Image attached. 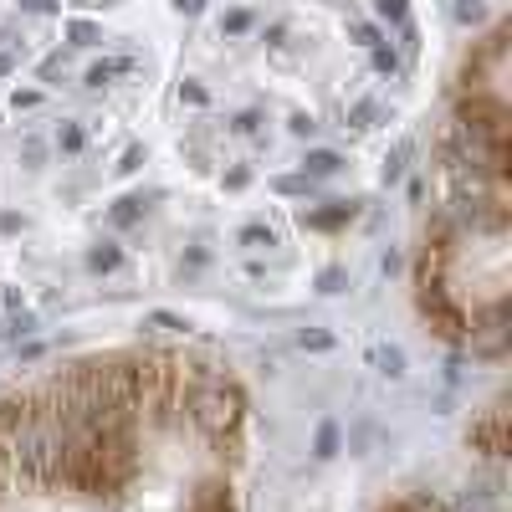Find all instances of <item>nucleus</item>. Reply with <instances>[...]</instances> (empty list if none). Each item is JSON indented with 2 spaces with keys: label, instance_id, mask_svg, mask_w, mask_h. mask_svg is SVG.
I'll return each instance as SVG.
<instances>
[{
  "label": "nucleus",
  "instance_id": "obj_13",
  "mask_svg": "<svg viewBox=\"0 0 512 512\" xmlns=\"http://www.w3.org/2000/svg\"><path fill=\"white\" fill-rule=\"evenodd\" d=\"M67 36H72V47H98V41H103V31H98L93 21H72Z\"/></svg>",
  "mask_w": 512,
  "mask_h": 512
},
{
  "label": "nucleus",
  "instance_id": "obj_31",
  "mask_svg": "<svg viewBox=\"0 0 512 512\" xmlns=\"http://www.w3.org/2000/svg\"><path fill=\"white\" fill-rule=\"evenodd\" d=\"M297 344H303V349H328L333 338H328V333H303V338H297Z\"/></svg>",
  "mask_w": 512,
  "mask_h": 512
},
{
  "label": "nucleus",
  "instance_id": "obj_23",
  "mask_svg": "<svg viewBox=\"0 0 512 512\" xmlns=\"http://www.w3.org/2000/svg\"><path fill=\"white\" fill-rule=\"evenodd\" d=\"M241 241H246V246H277V236H272L267 226H246V231H241Z\"/></svg>",
  "mask_w": 512,
  "mask_h": 512
},
{
  "label": "nucleus",
  "instance_id": "obj_30",
  "mask_svg": "<svg viewBox=\"0 0 512 512\" xmlns=\"http://www.w3.org/2000/svg\"><path fill=\"white\" fill-rule=\"evenodd\" d=\"M251 185V169H231V175H226V190H246Z\"/></svg>",
  "mask_w": 512,
  "mask_h": 512
},
{
  "label": "nucleus",
  "instance_id": "obj_29",
  "mask_svg": "<svg viewBox=\"0 0 512 512\" xmlns=\"http://www.w3.org/2000/svg\"><path fill=\"white\" fill-rule=\"evenodd\" d=\"M287 128H292V134H297V139H308V134H313V118H308V113H297V118H292Z\"/></svg>",
  "mask_w": 512,
  "mask_h": 512
},
{
  "label": "nucleus",
  "instance_id": "obj_8",
  "mask_svg": "<svg viewBox=\"0 0 512 512\" xmlns=\"http://www.w3.org/2000/svg\"><path fill=\"white\" fill-rule=\"evenodd\" d=\"M123 72H134V57H108V62L88 67V88H103V82H113V77H123Z\"/></svg>",
  "mask_w": 512,
  "mask_h": 512
},
{
  "label": "nucleus",
  "instance_id": "obj_11",
  "mask_svg": "<svg viewBox=\"0 0 512 512\" xmlns=\"http://www.w3.org/2000/svg\"><path fill=\"white\" fill-rule=\"evenodd\" d=\"M139 216H144V200H139V195H128V200L113 205V226H134Z\"/></svg>",
  "mask_w": 512,
  "mask_h": 512
},
{
  "label": "nucleus",
  "instance_id": "obj_28",
  "mask_svg": "<svg viewBox=\"0 0 512 512\" xmlns=\"http://www.w3.org/2000/svg\"><path fill=\"white\" fill-rule=\"evenodd\" d=\"M318 287H323V292H338V287H344V272H338V267H328V272L318 277Z\"/></svg>",
  "mask_w": 512,
  "mask_h": 512
},
{
  "label": "nucleus",
  "instance_id": "obj_24",
  "mask_svg": "<svg viewBox=\"0 0 512 512\" xmlns=\"http://www.w3.org/2000/svg\"><path fill=\"white\" fill-rule=\"evenodd\" d=\"M149 328H164V333H180V328H190L185 318H175V313H149Z\"/></svg>",
  "mask_w": 512,
  "mask_h": 512
},
{
  "label": "nucleus",
  "instance_id": "obj_17",
  "mask_svg": "<svg viewBox=\"0 0 512 512\" xmlns=\"http://www.w3.org/2000/svg\"><path fill=\"white\" fill-rule=\"evenodd\" d=\"M241 31H251V11H226L221 16V36H241Z\"/></svg>",
  "mask_w": 512,
  "mask_h": 512
},
{
  "label": "nucleus",
  "instance_id": "obj_32",
  "mask_svg": "<svg viewBox=\"0 0 512 512\" xmlns=\"http://www.w3.org/2000/svg\"><path fill=\"white\" fill-rule=\"evenodd\" d=\"M139 164H144V149H128V154H123V164H118V169H123V175H134V169H139Z\"/></svg>",
  "mask_w": 512,
  "mask_h": 512
},
{
  "label": "nucleus",
  "instance_id": "obj_25",
  "mask_svg": "<svg viewBox=\"0 0 512 512\" xmlns=\"http://www.w3.org/2000/svg\"><path fill=\"white\" fill-rule=\"evenodd\" d=\"M180 98H185V103H195V108H205V103H210V93L200 88V82H185V88H180Z\"/></svg>",
  "mask_w": 512,
  "mask_h": 512
},
{
  "label": "nucleus",
  "instance_id": "obj_33",
  "mask_svg": "<svg viewBox=\"0 0 512 512\" xmlns=\"http://www.w3.org/2000/svg\"><path fill=\"white\" fill-rule=\"evenodd\" d=\"M175 11H180V16H200L205 0H175Z\"/></svg>",
  "mask_w": 512,
  "mask_h": 512
},
{
  "label": "nucleus",
  "instance_id": "obj_18",
  "mask_svg": "<svg viewBox=\"0 0 512 512\" xmlns=\"http://www.w3.org/2000/svg\"><path fill=\"white\" fill-rule=\"evenodd\" d=\"M482 16H487L482 0H456V21H461V26H477Z\"/></svg>",
  "mask_w": 512,
  "mask_h": 512
},
{
  "label": "nucleus",
  "instance_id": "obj_37",
  "mask_svg": "<svg viewBox=\"0 0 512 512\" xmlns=\"http://www.w3.org/2000/svg\"><path fill=\"white\" fill-rule=\"evenodd\" d=\"M384 512H410V507H405V502H390V507H384Z\"/></svg>",
  "mask_w": 512,
  "mask_h": 512
},
{
  "label": "nucleus",
  "instance_id": "obj_14",
  "mask_svg": "<svg viewBox=\"0 0 512 512\" xmlns=\"http://www.w3.org/2000/svg\"><path fill=\"white\" fill-rule=\"evenodd\" d=\"M272 190H277V195H308V190H313V180H308V175H277V180H272Z\"/></svg>",
  "mask_w": 512,
  "mask_h": 512
},
{
  "label": "nucleus",
  "instance_id": "obj_35",
  "mask_svg": "<svg viewBox=\"0 0 512 512\" xmlns=\"http://www.w3.org/2000/svg\"><path fill=\"white\" fill-rule=\"evenodd\" d=\"M466 512H492V502H487V497H472V492H466Z\"/></svg>",
  "mask_w": 512,
  "mask_h": 512
},
{
  "label": "nucleus",
  "instance_id": "obj_5",
  "mask_svg": "<svg viewBox=\"0 0 512 512\" xmlns=\"http://www.w3.org/2000/svg\"><path fill=\"white\" fill-rule=\"evenodd\" d=\"M354 216H359V205H354V200H338V205H328V210H308L303 226H313V231H338V226H349Z\"/></svg>",
  "mask_w": 512,
  "mask_h": 512
},
{
  "label": "nucleus",
  "instance_id": "obj_1",
  "mask_svg": "<svg viewBox=\"0 0 512 512\" xmlns=\"http://www.w3.org/2000/svg\"><path fill=\"white\" fill-rule=\"evenodd\" d=\"M185 415L195 420V431H200L205 441H216V436H241L246 395H241V384L226 379V374L190 369V379H185Z\"/></svg>",
  "mask_w": 512,
  "mask_h": 512
},
{
  "label": "nucleus",
  "instance_id": "obj_2",
  "mask_svg": "<svg viewBox=\"0 0 512 512\" xmlns=\"http://www.w3.org/2000/svg\"><path fill=\"white\" fill-rule=\"evenodd\" d=\"M415 303H420V313L431 318V328L441 338H451V344H461V338H466V308L451 297L446 282H415Z\"/></svg>",
  "mask_w": 512,
  "mask_h": 512
},
{
  "label": "nucleus",
  "instance_id": "obj_27",
  "mask_svg": "<svg viewBox=\"0 0 512 512\" xmlns=\"http://www.w3.org/2000/svg\"><path fill=\"white\" fill-rule=\"evenodd\" d=\"M354 41H359V47H379V31L364 26V21H354Z\"/></svg>",
  "mask_w": 512,
  "mask_h": 512
},
{
  "label": "nucleus",
  "instance_id": "obj_36",
  "mask_svg": "<svg viewBox=\"0 0 512 512\" xmlns=\"http://www.w3.org/2000/svg\"><path fill=\"white\" fill-rule=\"evenodd\" d=\"M72 6H82V11H93V6H113V0H72Z\"/></svg>",
  "mask_w": 512,
  "mask_h": 512
},
{
  "label": "nucleus",
  "instance_id": "obj_21",
  "mask_svg": "<svg viewBox=\"0 0 512 512\" xmlns=\"http://www.w3.org/2000/svg\"><path fill=\"white\" fill-rule=\"evenodd\" d=\"M374 359L384 364V374H390V379H395V374H405V354H400V349H379Z\"/></svg>",
  "mask_w": 512,
  "mask_h": 512
},
{
  "label": "nucleus",
  "instance_id": "obj_16",
  "mask_svg": "<svg viewBox=\"0 0 512 512\" xmlns=\"http://www.w3.org/2000/svg\"><path fill=\"white\" fill-rule=\"evenodd\" d=\"M405 507H410V512H451L436 492H415V497H405Z\"/></svg>",
  "mask_w": 512,
  "mask_h": 512
},
{
  "label": "nucleus",
  "instance_id": "obj_22",
  "mask_svg": "<svg viewBox=\"0 0 512 512\" xmlns=\"http://www.w3.org/2000/svg\"><path fill=\"white\" fill-rule=\"evenodd\" d=\"M374 118H379V103H369V98H364V103H354V113H349V123H354V128H369Z\"/></svg>",
  "mask_w": 512,
  "mask_h": 512
},
{
  "label": "nucleus",
  "instance_id": "obj_9",
  "mask_svg": "<svg viewBox=\"0 0 512 512\" xmlns=\"http://www.w3.org/2000/svg\"><path fill=\"white\" fill-rule=\"evenodd\" d=\"M118 262H123V251H118L113 241H103V246H93V251H88V267H93V272H113Z\"/></svg>",
  "mask_w": 512,
  "mask_h": 512
},
{
  "label": "nucleus",
  "instance_id": "obj_38",
  "mask_svg": "<svg viewBox=\"0 0 512 512\" xmlns=\"http://www.w3.org/2000/svg\"><path fill=\"white\" fill-rule=\"evenodd\" d=\"M11 72V57H0V77H6Z\"/></svg>",
  "mask_w": 512,
  "mask_h": 512
},
{
  "label": "nucleus",
  "instance_id": "obj_3",
  "mask_svg": "<svg viewBox=\"0 0 512 512\" xmlns=\"http://www.w3.org/2000/svg\"><path fill=\"white\" fill-rule=\"evenodd\" d=\"M466 446L472 451H482V456H507V410L502 405H492V410H482L477 420H472V431H466Z\"/></svg>",
  "mask_w": 512,
  "mask_h": 512
},
{
  "label": "nucleus",
  "instance_id": "obj_20",
  "mask_svg": "<svg viewBox=\"0 0 512 512\" xmlns=\"http://www.w3.org/2000/svg\"><path fill=\"white\" fill-rule=\"evenodd\" d=\"M374 52V67L379 72H400V57H395V47H384V41H379V47H369Z\"/></svg>",
  "mask_w": 512,
  "mask_h": 512
},
{
  "label": "nucleus",
  "instance_id": "obj_26",
  "mask_svg": "<svg viewBox=\"0 0 512 512\" xmlns=\"http://www.w3.org/2000/svg\"><path fill=\"white\" fill-rule=\"evenodd\" d=\"M36 103H41V93H36V88H26V93L16 88V93H11V108H16V113H21V108H36Z\"/></svg>",
  "mask_w": 512,
  "mask_h": 512
},
{
  "label": "nucleus",
  "instance_id": "obj_12",
  "mask_svg": "<svg viewBox=\"0 0 512 512\" xmlns=\"http://www.w3.org/2000/svg\"><path fill=\"white\" fill-rule=\"evenodd\" d=\"M82 144H88V134H82V123H62V128H57V149H62V154H77Z\"/></svg>",
  "mask_w": 512,
  "mask_h": 512
},
{
  "label": "nucleus",
  "instance_id": "obj_7",
  "mask_svg": "<svg viewBox=\"0 0 512 512\" xmlns=\"http://www.w3.org/2000/svg\"><path fill=\"white\" fill-rule=\"evenodd\" d=\"M338 169H344V159H338L333 149H313V154L303 159V175H308V180H328V175H338Z\"/></svg>",
  "mask_w": 512,
  "mask_h": 512
},
{
  "label": "nucleus",
  "instance_id": "obj_6",
  "mask_svg": "<svg viewBox=\"0 0 512 512\" xmlns=\"http://www.w3.org/2000/svg\"><path fill=\"white\" fill-rule=\"evenodd\" d=\"M26 420H31V395H6L0 400V441H11Z\"/></svg>",
  "mask_w": 512,
  "mask_h": 512
},
{
  "label": "nucleus",
  "instance_id": "obj_15",
  "mask_svg": "<svg viewBox=\"0 0 512 512\" xmlns=\"http://www.w3.org/2000/svg\"><path fill=\"white\" fill-rule=\"evenodd\" d=\"M374 11H379L384 21H390V26H405V16H410L405 0H374Z\"/></svg>",
  "mask_w": 512,
  "mask_h": 512
},
{
  "label": "nucleus",
  "instance_id": "obj_34",
  "mask_svg": "<svg viewBox=\"0 0 512 512\" xmlns=\"http://www.w3.org/2000/svg\"><path fill=\"white\" fill-rule=\"evenodd\" d=\"M26 11H36V16H47V11H57V0H21Z\"/></svg>",
  "mask_w": 512,
  "mask_h": 512
},
{
  "label": "nucleus",
  "instance_id": "obj_10",
  "mask_svg": "<svg viewBox=\"0 0 512 512\" xmlns=\"http://www.w3.org/2000/svg\"><path fill=\"white\" fill-rule=\"evenodd\" d=\"M405 159H410V139H400V144L390 149V159H384V185H395V180L405 175Z\"/></svg>",
  "mask_w": 512,
  "mask_h": 512
},
{
  "label": "nucleus",
  "instance_id": "obj_19",
  "mask_svg": "<svg viewBox=\"0 0 512 512\" xmlns=\"http://www.w3.org/2000/svg\"><path fill=\"white\" fill-rule=\"evenodd\" d=\"M333 451H338V425L323 420V425H318V456H333Z\"/></svg>",
  "mask_w": 512,
  "mask_h": 512
},
{
  "label": "nucleus",
  "instance_id": "obj_4",
  "mask_svg": "<svg viewBox=\"0 0 512 512\" xmlns=\"http://www.w3.org/2000/svg\"><path fill=\"white\" fill-rule=\"evenodd\" d=\"M461 221L451 216V210H436V216H431V226H425V246H431V251H456V241H461Z\"/></svg>",
  "mask_w": 512,
  "mask_h": 512
}]
</instances>
